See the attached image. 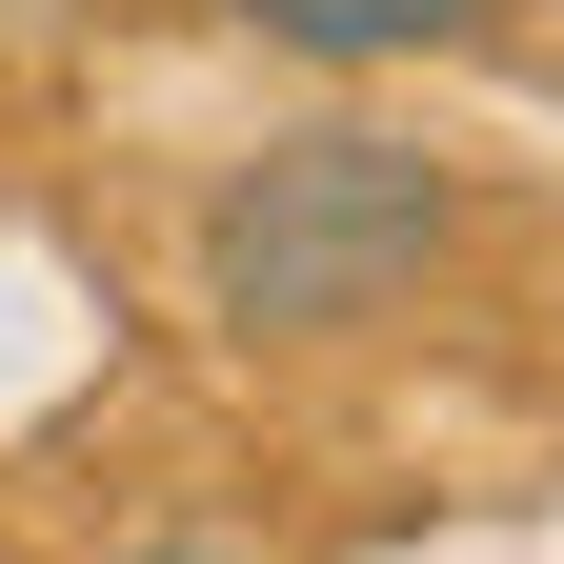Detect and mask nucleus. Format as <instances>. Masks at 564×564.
<instances>
[{"instance_id":"1","label":"nucleus","mask_w":564,"mask_h":564,"mask_svg":"<svg viewBox=\"0 0 564 564\" xmlns=\"http://www.w3.org/2000/svg\"><path fill=\"white\" fill-rule=\"evenodd\" d=\"M444 162L383 121H323V141H262V162H223V202H202V323L242 343H364L423 262H444Z\"/></svg>"},{"instance_id":"2","label":"nucleus","mask_w":564,"mask_h":564,"mask_svg":"<svg viewBox=\"0 0 564 564\" xmlns=\"http://www.w3.org/2000/svg\"><path fill=\"white\" fill-rule=\"evenodd\" d=\"M223 21H262L282 61H423V41H464L484 0H223Z\"/></svg>"}]
</instances>
